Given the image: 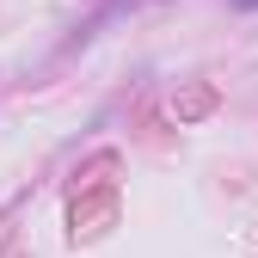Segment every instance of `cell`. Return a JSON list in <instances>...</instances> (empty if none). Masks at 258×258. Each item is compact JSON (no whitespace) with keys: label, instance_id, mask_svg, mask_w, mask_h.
<instances>
[{"label":"cell","instance_id":"cell-1","mask_svg":"<svg viewBox=\"0 0 258 258\" xmlns=\"http://www.w3.org/2000/svg\"><path fill=\"white\" fill-rule=\"evenodd\" d=\"M234 7H258V0H234Z\"/></svg>","mask_w":258,"mask_h":258}]
</instances>
